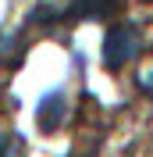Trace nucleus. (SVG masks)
Listing matches in <instances>:
<instances>
[{
  "label": "nucleus",
  "mask_w": 153,
  "mask_h": 157,
  "mask_svg": "<svg viewBox=\"0 0 153 157\" xmlns=\"http://www.w3.org/2000/svg\"><path fill=\"white\" fill-rule=\"evenodd\" d=\"M139 50H143L139 29H135V25H114V29L107 32V39H103V68L107 71L125 68Z\"/></svg>",
  "instance_id": "obj_1"
},
{
  "label": "nucleus",
  "mask_w": 153,
  "mask_h": 157,
  "mask_svg": "<svg viewBox=\"0 0 153 157\" xmlns=\"http://www.w3.org/2000/svg\"><path fill=\"white\" fill-rule=\"evenodd\" d=\"M64 118H68V100H64V93H50V97L43 100V107H39V128H43V132H54Z\"/></svg>",
  "instance_id": "obj_2"
},
{
  "label": "nucleus",
  "mask_w": 153,
  "mask_h": 157,
  "mask_svg": "<svg viewBox=\"0 0 153 157\" xmlns=\"http://www.w3.org/2000/svg\"><path fill=\"white\" fill-rule=\"evenodd\" d=\"M114 7V0H75L71 4V18H100Z\"/></svg>",
  "instance_id": "obj_3"
},
{
  "label": "nucleus",
  "mask_w": 153,
  "mask_h": 157,
  "mask_svg": "<svg viewBox=\"0 0 153 157\" xmlns=\"http://www.w3.org/2000/svg\"><path fill=\"white\" fill-rule=\"evenodd\" d=\"M0 157H21V147L11 136H0Z\"/></svg>",
  "instance_id": "obj_4"
},
{
  "label": "nucleus",
  "mask_w": 153,
  "mask_h": 157,
  "mask_svg": "<svg viewBox=\"0 0 153 157\" xmlns=\"http://www.w3.org/2000/svg\"><path fill=\"white\" fill-rule=\"evenodd\" d=\"M139 89H143L146 97L153 100V71H150V75H143V78H139Z\"/></svg>",
  "instance_id": "obj_5"
}]
</instances>
